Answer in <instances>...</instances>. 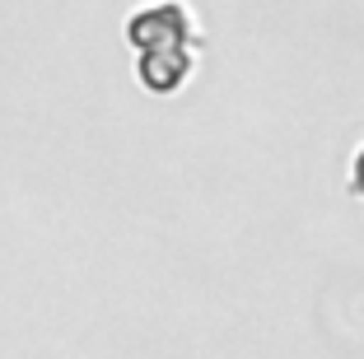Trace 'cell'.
<instances>
[{
	"label": "cell",
	"instance_id": "1",
	"mask_svg": "<svg viewBox=\"0 0 364 359\" xmlns=\"http://www.w3.org/2000/svg\"><path fill=\"white\" fill-rule=\"evenodd\" d=\"M127 43L136 52V75L150 94H178L196 70L201 28L182 0L140 5L127 23Z\"/></svg>",
	"mask_w": 364,
	"mask_h": 359
},
{
	"label": "cell",
	"instance_id": "2",
	"mask_svg": "<svg viewBox=\"0 0 364 359\" xmlns=\"http://www.w3.org/2000/svg\"><path fill=\"white\" fill-rule=\"evenodd\" d=\"M355 191H360V196H364V149H360V154H355Z\"/></svg>",
	"mask_w": 364,
	"mask_h": 359
}]
</instances>
